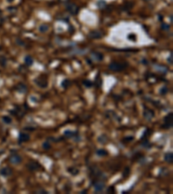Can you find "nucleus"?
<instances>
[{
	"mask_svg": "<svg viewBox=\"0 0 173 194\" xmlns=\"http://www.w3.org/2000/svg\"><path fill=\"white\" fill-rule=\"evenodd\" d=\"M127 67V64L124 62H112L109 65V69L114 71V72H120V71H123Z\"/></svg>",
	"mask_w": 173,
	"mask_h": 194,
	"instance_id": "1",
	"label": "nucleus"
},
{
	"mask_svg": "<svg viewBox=\"0 0 173 194\" xmlns=\"http://www.w3.org/2000/svg\"><path fill=\"white\" fill-rule=\"evenodd\" d=\"M172 113L170 112L169 113L166 117H165L163 119V125L162 126V128L163 129H170L172 126Z\"/></svg>",
	"mask_w": 173,
	"mask_h": 194,
	"instance_id": "2",
	"label": "nucleus"
},
{
	"mask_svg": "<svg viewBox=\"0 0 173 194\" xmlns=\"http://www.w3.org/2000/svg\"><path fill=\"white\" fill-rule=\"evenodd\" d=\"M22 157L17 155V154H12L10 158H9V161H10L11 164H14V165H17V164H20L21 162H22Z\"/></svg>",
	"mask_w": 173,
	"mask_h": 194,
	"instance_id": "3",
	"label": "nucleus"
},
{
	"mask_svg": "<svg viewBox=\"0 0 173 194\" xmlns=\"http://www.w3.org/2000/svg\"><path fill=\"white\" fill-rule=\"evenodd\" d=\"M26 167H27V168L29 169L30 172L37 171L38 169L41 168V165H40L38 162L34 161V160H31V161H30L27 164V166H26Z\"/></svg>",
	"mask_w": 173,
	"mask_h": 194,
	"instance_id": "4",
	"label": "nucleus"
},
{
	"mask_svg": "<svg viewBox=\"0 0 173 194\" xmlns=\"http://www.w3.org/2000/svg\"><path fill=\"white\" fill-rule=\"evenodd\" d=\"M35 82L37 86L42 87V88H45V87L48 86V81H47V79H45L44 77L37 78V79H35Z\"/></svg>",
	"mask_w": 173,
	"mask_h": 194,
	"instance_id": "5",
	"label": "nucleus"
},
{
	"mask_svg": "<svg viewBox=\"0 0 173 194\" xmlns=\"http://www.w3.org/2000/svg\"><path fill=\"white\" fill-rule=\"evenodd\" d=\"M67 11L72 15H76L79 12V7L75 4H68L67 5Z\"/></svg>",
	"mask_w": 173,
	"mask_h": 194,
	"instance_id": "6",
	"label": "nucleus"
},
{
	"mask_svg": "<svg viewBox=\"0 0 173 194\" xmlns=\"http://www.w3.org/2000/svg\"><path fill=\"white\" fill-rule=\"evenodd\" d=\"M94 190H95L96 192H101V191H102L104 190V188H105V184H104V182L101 181V180L94 181Z\"/></svg>",
	"mask_w": 173,
	"mask_h": 194,
	"instance_id": "7",
	"label": "nucleus"
},
{
	"mask_svg": "<svg viewBox=\"0 0 173 194\" xmlns=\"http://www.w3.org/2000/svg\"><path fill=\"white\" fill-rule=\"evenodd\" d=\"M64 136L68 138H78L80 140V137L78 136L77 131H72V130H65L64 131Z\"/></svg>",
	"mask_w": 173,
	"mask_h": 194,
	"instance_id": "8",
	"label": "nucleus"
},
{
	"mask_svg": "<svg viewBox=\"0 0 173 194\" xmlns=\"http://www.w3.org/2000/svg\"><path fill=\"white\" fill-rule=\"evenodd\" d=\"M30 139V136L29 134H26V133H23V132H21L19 134V137H18V141H19L20 143L22 142H26V141H29Z\"/></svg>",
	"mask_w": 173,
	"mask_h": 194,
	"instance_id": "9",
	"label": "nucleus"
},
{
	"mask_svg": "<svg viewBox=\"0 0 173 194\" xmlns=\"http://www.w3.org/2000/svg\"><path fill=\"white\" fill-rule=\"evenodd\" d=\"M0 174L2 175V176L4 177H8L10 176V175L12 174V169L10 168V167H4V168H2L0 170Z\"/></svg>",
	"mask_w": 173,
	"mask_h": 194,
	"instance_id": "10",
	"label": "nucleus"
},
{
	"mask_svg": "<svg viewBox=\"0 0 173 194\" xmlns=\"http://www.w3.org/2000/svg\"><path fill=\"white\" fill-rule=\"evenodd\" d=\"M91 57H92V59H93L94 61H101V60H103L102 54L98 53V52H94V53H92Z\"/></svg>",
	"mask_w": 173,
	"mask_h": 194,
	"instance_id": "11",
	"label": "nucleus"
},
{
	"mask_svg": "<svg viewBox=\"0 0 173 194\" xmlns=\"http://www.w3.org/2000/svg\"><path fill=\"white\" fill-rule=\"evenodd\" d=\"M103 35H102V34H101V32L96 31V30H94V31L91 32L89 34V37H91V38H93V39H99Z\"/></svg>",
	"mask_w": 173,
	"mask_h": 194,
	"instance_id": "12",
	"label": "nucleus"
},
{
	"mask_svg": "<svg viewBox=\"0 0 173 194\" xmlns=\"http://www.w3.org/2000/svg\"><path fill=\"white\" fill-rule=\"evenodd\" d=\"M144 117L146 120H151L154 117V112L151 110H145L144 111Z\"/></svg>",
	"mask_w": 173,
	"mask_h": 194,
	"instance_id": "13",
	"label": "nucleus"
},
{
	"mask_svg": "<svg viewBox=\"0 0 173 194\" xmlns=\"http://www.w3.org/2000/svg\"><path fill=\"white\" fill-rule=\"evenodd\" d=\"M16 91L21 92V93H25V92H27V86L23 83H20L16 86Z\"/></svg>",
	"mask_w": 173,
	"mask_h": 194,
	"instance_id": "14",
	"label": "nucleus"
},
{
	"mask_svg": "<svg viewBox=\"0 0 173 194\" xmlns=\"http://www.w3.org/2000/svg\"><path fill=\"white\" fill-rule=\"evenodd\" d=\"M165 160L169 164H171L173 161V154L171 152H169L167 154H165Z\"/></svg>",
	"mask_w": 173,
	"mask_h": 194,
	"instance_id": "15",
	"label": "nucleus"
},
{
	"mask_svg": "<svg viewBox=\"0 0 173 194\" xmlns=\"http://www.w3.org/2000/svg\"><path fill=\"white\" fill-rule=\"evenodd\" d=\"M24 62H25V64L27 66H32L33 65V59H32V57L30 55H27V56H25V58H24Z\"/></svg>",
	"mask_w": 173,
	"mask_h": 194,
	"instance_id": "16",
	"label": "nucleus"
},
{
	"mask_svg": "<svg viewBox=\"0 0 173 194\" xmlns=\"http://www.w3.org/2000/svg\"><path fill=\"white\" fill-rule=\"evenodd\" d=\"M141 146L143 147V148H150V147H151V143L149 142V141L147 140V138L142 139Z\"/></svg>",
	"mask_w": 173,
	"mask_h": 194,
	"instance_id": "17",
	"label": "nucleus"
},
{
	"mask_svg": "<svg viewBox=\"0 0 173 194\" xmlns=\"http://www.w3.org/2000/svg\"><path fill=\"white\" fill-rule=\"evenodd\" d=\"M68 171L72 175H77L78 173H79V169H77L76 167H69V168L68 169Z\"/></svg>",
	"mask_w": 173,
	"mask_h": 194,
	"instance_id": "18",
	"label": "nucleus"
},
{
	"mask_svg": "<svg viewBox=\"0 0 173 194\" xmlns=\"http://www.w3.org/2000/svg\"><path fill=\"white\" fill-rule=\"evenodd\" d=\"M96 154L99 156H101V157H103V156H106V155H108L107 151L105 150V149H99V150H97Z\"/></svg>",
	"mask_w": 173,
	"mask_h": 194,
	"instance_id": "19",
	"label": "nucleus"
},
{
	"mask_svg": "<svg viewBox=\"0 0 173 194\" xmlns=\"http://www.w3.org/2000/svg\"><path fill=\"white\" fill-rule=\"evenodd\" d=\"M3 121L4 124H10L11 122H12V119H11V117H8V116H4V117H3Z\"/></svg>",
	"mask_w": 173,
	"mask_h": 194,
	"instance_id": "20",
	"label": "nucleus"
},
{
	"mask_svg": "<svg viewBox=\"0 0 173 194\" xmlns=\"http://www.w3.org/2000/svg\"><path fill=\"white\" fill-rule=\"evenodd\" d=\"M98 141H99L101 143H103V144H104V143H106V141H107V136H105V135H103V136H99V137Z\"/></svg>",
	"mask_w": 173,
	"mask_h": 194,
	"instance_id": "21",
	"label": "nucleus"
},
{
	"mask_svg": "<svg viewBox=\"0 0 173 194\" xmlns=\"http://www.w3.org/2000/svg\"><path fill=\"white\" fill-rule=\"evenodd\" d=\"M70 81L68 79H65V80H63L62 81V83H61V86H62V87L63 88H68V86H70Z\"/></svg>",
	"mask_w": 173,
	"mask_h": 194,
	"instance_id": "22",
	"label": "nucleus"
},
{
	"mask_svg": "<svg viewBox=\"0 0 173 194\" xmlns=\"http://www.w3.org/2000/svg\"><path fill=\"white\" fill-rule=\"evenodd\" d=\"M106 2L103 1V0H99V1L97 3V5H98V7L99 9H103L104 7H106Z\"/></svg>",
	"mask_w": 173,
	"mask_h": 194,
	"instance_id": "23",
	"label": "nucleus"
},
{
	"mask_svg": "<svg viewBox=\"0 0 173 194\" xmlns=\"http://www.w3.org/2000/svg\"><path fill=\"white\" fill-rule=\"evenodd\" d=\"M83 85L85 86H87V87H91V86H93V83H92L90 80H83Z\"/></svg>",
	"mask_w": 173,
	"mask_h": 194,
	"instance_id": "24",
	"label": "nucleus"
},
{
	"mask_svg": "<svg viewBox=\"0 0 173 194\" xmlns=\"http://www.w3.org/2000/svg\"><path fill=\"white\" fill-rule=\"evenodd\" d=\"M42 148H43L45 150H48L51 148V145H50V143L49 142L46 141V142H44L43 144H42Z\"/></svg>",
	"mask_w": 173,
	"mask_h": 194,
	"instance_id": "25",
	"label": "nucleus"
},
{
	"mask_svg": "<svg viewBox=\"0 0 173 194\" xmlns=\"http://www.w3.org/2000/svg\"><path fill=\"white\" fill-rule=\"evenodd\" d=\"M39 30L41 32L47 31V30H48V26H47V25H41V26H40V28H39Z\"/></svg>",
	"mask_w": 173,
	"mask_h": 194,
	"instance_id": "26",
	"label": "nucleus"
},
{
	"mask_svg": "<svg viewBox=\"0 0 173 194\" xmlns=\"http://www.w3.org/2000/svg\"><path fill=\"white\" fill-rule=\"evenodd\" d=\"M129 172H130V168L129 167H125V171H124V173H123V177H127L129 175Z\"/></svg>",
	"mask_w": 173,
	"mask_h": 194,
	"instance_id": "27",
	"label": "nucleus"
},
{
	"mask_svg": "<svg viewBox=\"0 0 173 194\" xmlns=\"http://www.w3.org/2000/svg\"><path fill=\"white\" fill-rule=\"evenodd\" d=\"M0 64L1 66H5L6 65V59L5 57H0Z\"/></svg>",
	"mask_w": 173,
	"mask_h": 194,
	"instance_id": "28",
	"label": "nucleus"
},
{
	"mask_svg": "<svg viewBox=\"0 0 173 194\" xmlns=\"http://www.w3.org/2000/svg\"><path fill=\"white\" fill-rule=\"evenodd\" d=\"M169 25L168 24H165V23H163V24H162V29H165V30H168L169 29Z\"/></svg>",
	"mask_w": 173,
	"mask_h": 194,
	"instance_id": "29",
	"label": "nucleus"
},
{
	"mask_svg": "<svg viewBox=\"0 0 173 194\" xmlns=\"http://www.w3.org/2000/svg\"><path fill=\"white\" fill-rule=\"evenodd\" d=\"M37 192H38V193H48L45 190H38V191H37Z\"/></svg>",
	"mask_w": 173,
	"mask_h": 194,
	"instance_id": "30",
	"label": "nucleus"
},
{
	"mask_svg": "<svg viewBox=\"0 0 173 194\" xmlns=\"http://www.w3.org/2000/svg\"><path fill=\"white\" fill-rule=\"evenodd\" d=\"M167 91H167L166 88H163V89H162V91H161V93H162V94H165Z\"/></svg>",
	"mask_w": 173,
	"mask_h": 194,
	"instance_id": "31",
	"label": "nucleus"
},
{
	"mask_svg": "<svg viewBox=\"0 0 173 194\" xmlns=\"http://www.w3.org/2000/svg\"><path fill=\"white\" fill-rule=\"evenodd\" d=\"M3 23H4V19H3V17H2V16H0V26L3 24Z\"/></svg>",
	"mask_w": 173,
	"mask_h": 194,
	"instance_id": "32",
	"label": "nucleus"
},
{
	"mask_svg": "<svg viewBox=\"0 0 173 194\" xmlns=\"http://www.w3.org/2000/svg\"><path fill=\"white\" fill-rule=\"evenodd\" d=\"M168 60H169L170 63H172V54H170V57L168 59Z\"/></svg>",
	"mask_w": 173,
	"mask_h": 194,
	"instance_id": "33",
	"label": "nucleus"
},
{
	"mask_svg": "<svg viewBox=\"0 0 173 194\" xmlns=\"http://www.w3.org/2000/svg\"><path fill=\"white\" fill-rule=\"evenodd\" d=\"M60 1H61V2H64V3H65V2H68V0H60Z\"/></svg>",
	"mask_w": 173,
	"mask_h": 194,
	"instance_id": "34",
	"label": "nucleus"
},
{
	"mask_svg": "<svg viewBox=\"0 0 173 194\" xmlns=\"http://www.w3.org/2000/svg\"><path fill=\"white\" fill-rule=\"evenodd\" d=\"M8 1H9V2H11V1H13V0H8Z\"/></svg>",
	"mask_w": 173,
	"mask_h": 194,
	"instance_id": "35",
	"label": "nucleus"
},
{
	"mask_svg": "<svg viewBox=\"0 0 173 194\" xmlns=\"http://www.w3.org/2000/svg\"><path fill=\"white\" fill-rule=\"evenodd\" d=\"M0 50H1V47H0Z\"/></svg>",
	"mask_w": 173,
	"mask_h": 194,
	"instance_id": "36",
	"label": "nucleus"
}]
</instances>
